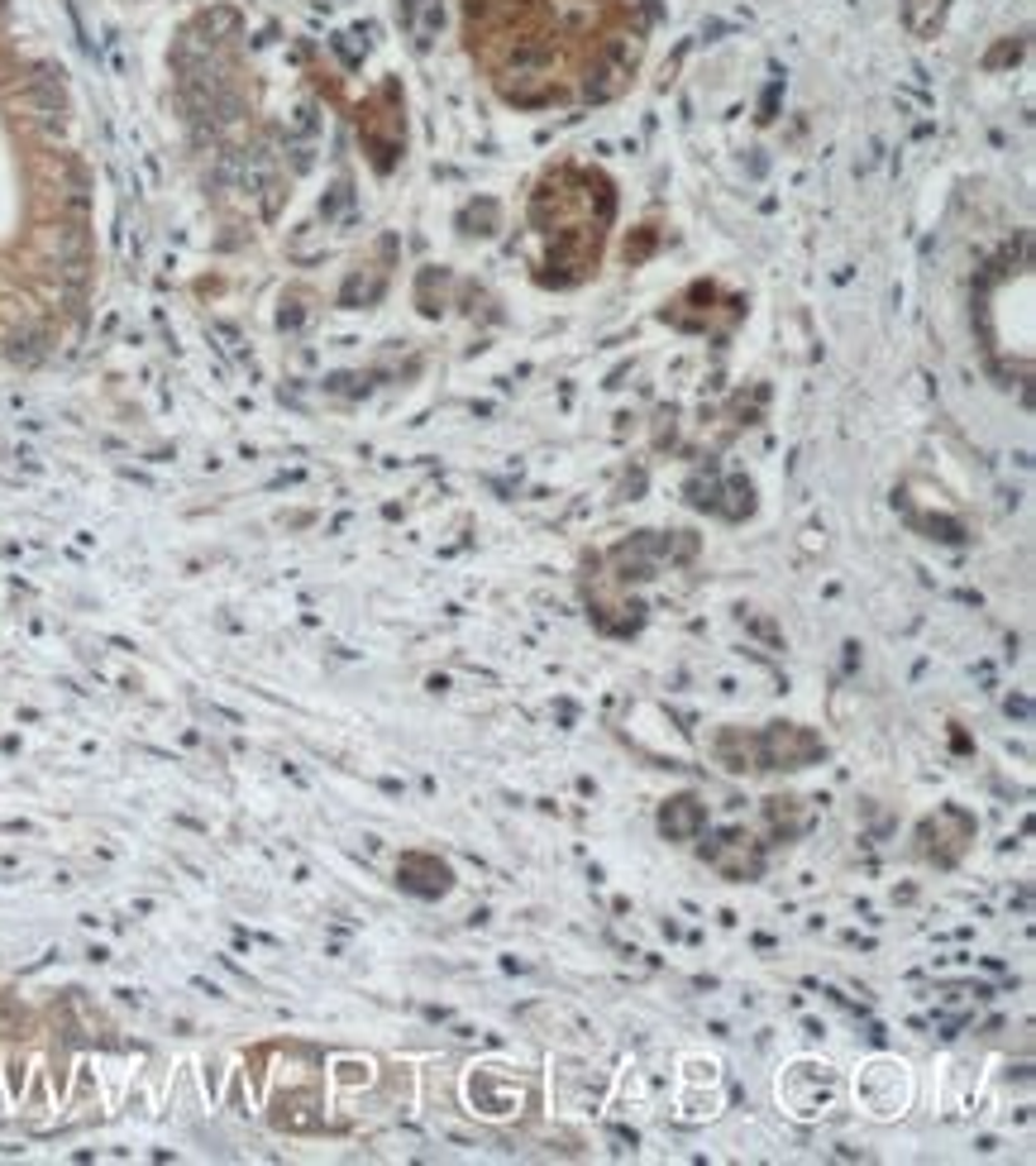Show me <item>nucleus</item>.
<instances>
[{
    "label": "nucleus",
    "instance_id": "nucleus-1",
    "mask_svg": "<svg viewBox=\"0 0 1036 1166\" xmlns=\"http://www.w3.org/2000/svg\"><path fill=\"white\" fill-rule=\"evenodd\" d=\"M0 10H5V0H0Z\"/></svg>",
    "mask_w": 1036,
    "mask_h": 1166
}]
</instances>
